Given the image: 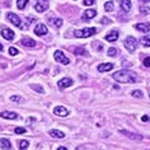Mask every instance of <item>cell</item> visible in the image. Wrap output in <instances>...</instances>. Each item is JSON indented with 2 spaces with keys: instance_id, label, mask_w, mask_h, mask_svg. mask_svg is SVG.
<instances>
[{
  "instance_id": "obj_25",
  "label": "cell",
  "mask_w": 150,
  "mask_h": 150,
  "mask_svg": "<svg viewBox=\"0 0 150 150\" xmlns=\"http://www.w3.org/2000/svg\"><path fill=\"white\" fill-rule=\"evenodd\" d=\"M28 0H17V6L18 9H24L25 5H27Z\"/></svg>"
},
{
  "instance_id": "obj_9",
  "label": "cell",
  "mask_w": 150,
  "mask_h": 150,
  "mask_svg": "<svg viewBox=\"0 0 150 150\" xmlns=\"http://www.w3.org/2000/svg\"><path fill=\"white\" fill-rule=\"evenodd\" d=\"M57 85H59L60 89L69 88L70 85H73V79H70V78H62V79L57 83Z\"/></svg>"
},
{
  "instance_id": "obj_39",
  "label": "cell",
  "mask_w": 150,
  "mask_h": 150,
  "mask_svg": "<svg viewBox=\"0 0 150 150\" xmlns=\"http://www.w3.org/2000/svg\"><path fill=\"white\" fill-rule=\"evenodd\" d=\"M150 0H141V3H144V4H146V3H149Z\"/></svg>"
},
{
  "instance_id": "obj_18",
  "label": "cell",
  "mask_w": 150,
  "mask_h": 150,
  "mask_svg": "<svg viewBox=\"0 0 150 150\" xmlns=\"http://www.w3.org/2000/svg\"><path fill=\"white\" fill-rule=\"evenodd\" d=\"M117 38H118V32L117 31H112L106 36V40L110 41V42H115V41H117Z\"/></svg>"
},
{
  "instance_id": "obj_34",
  "label": "cell",
  "mask_w": 150,
  "mask_h": 150,
  "mask_svg": "<svg viewBox=\"0 0 150 150\" xmlns=\"http://www.w3.org/2000/svg\"><path fill=\"white\" fill-rule=\"evenodd\" d=\"M142 64H144L145 67H150V57H145L144 61H142Z\"/></svg>"
},
{
  "instance_id": "obj_5",
  "label": "cell",
  "mask_w": 150,
  "mask_h": 150,
  "mask_svg": "<svg viewBox=\"0 0 150 150\" xmlns=\"http://www.w3.org/2000/svg\"><path fill=\"white\" fill-rule=\"evenodd\" d=\"M6 18H8V21L10 22V23H13L16 27H19V28H23L22 27V22L19 19V17L17 16V14H14V13H8V16H6Z\"/></svg>"
},
{
  "instance_id": "obj_8",
  "label": "cell",
  "mask_w": 150,
  "mask_h": 150,
  "mask_svg": "<svg viewBox=\"0 0 150 150\" xmlns=\"http://www.w3.org/2000/svg\"><path fill=\"white\" fill-rule=\"evenodd\" d=\"M54 113L56 116H59V117H66V116L69 115V111H67L65 107H62V106H57V107H55Z\"/></svg>"
},
{
  "instance_id": "obj_6",
  "label": "cell",
  "mask_w": 150,
  "mask_h": 150,
  "mask_svg": "<svg viewBox=\"0 0 150 150\" xmlns=\"http://www.w3.org/2000/svg\"><path fill=\"white\" fill-rule=\"evenodd\" d=\"M47 8H48V3H47V0H37L36 5H35L36 12L42 13V12H45V10H46Z\"/></svg>"
},
{
  "instance_id": "obj_38",
  "label": "cell",
  "mask_w": 150,
  "mask_h": 150,
  "mask_svg": "<svg viewBox=\"0 0 150 150\" xmlns=\"http://www.w3.org/2000/svg\"><path fill=\"white\" fill-rule=\"evenodd\" d=\"M57 150H67V149L65 148V146H60V148H59Z\"/></svg>"
},
{
  "instance_id": "obj_17",
  "label": "cell",
  "mask_w": 150,
  "mask_h": 150,
  "mask_svg": "<svg viewBox=\"0 0 150 150\" xmlns=\"http://www.w3.org/2000/svg\"><path fill=\"white\" fill-rule=\"evenodd\" d=\"M120 5H121V9L125 13H129L131 10V1H130V0H121Z\"/></svg>"
},
{
  "instance_id": "obj_10",
  "label": "cell",
  "mask_w": 150,
  "mask_h": 150,
  "mask_svg": "<svg viewBox=\"0 0 150 150\" xmlns=\"http://www.w3.org/2000/svg\"><path fill=\"white\" fill-rule=\"evenodd\" d=\"M120 134L125 135L129 139H132V140H142V135H139V134H132V132H129L126 130H120Z\"/></svg>"
},
{
  "instance_id": "obj_35",
  "label": "cell",
  "mask_w": 150,
  "mask_h": 150,
  "mask_svg": "<svg viewBox=\"0 0 150 150\" xmlns=\"http://www.w3.org/2000/svg\"><path fill=\"white\" fill-rule=\"evenodd\" d=\"M140 12L141 13H144V14H149L150 13V8H148V6H142V8H140Z\"/></svg>"
},
{
  "instance_id": "obj_28",
  "label": "cell",
  "mask_w": 150,
  "mask_h": 150,
  "mask_svg": "<svg viewBox=\"0 0 150 150\" xmlns=\"http://www.w3.org/2000/svg\"><path fill=\"white\" fill-rule=\"evenodd\" d=\"M31 88H32V89H35V91H37L38 93H43V88H42V87H40V85L32 84V85H31Z\"/></svg>"
},
{
  "instance_id": "obj_36",
  "label": "cell",
  "mask_w": 150,
  "mask_h": 150,
  "mask_svg": "<svg viewBox=\"0 0 150 150\" xmlns=\"http://www.w3.org/2000/svg\"><path fill=\"white\" fill-rule=\"evenodd\" d=\"M102 23H103V24H108V23H111V21L107 19V18H103V19H102Z\"/></svg>"
},
{
  "instance_id": "obj_26",
  "label": "cell",
  "mask_w": 150,
  "mask_h": 150,
  "mask_svg": "<svg viewBox=\"0 0 150 150\" xmlns=\"http://www.w3.org/2000/svg\"><path fill=\"white\" fill-rule=\"evenodd\" d=\"M104 9H106L107 12H111V10H113L115 9L113 3H112V1H107L106 4H104Z\"/></svg>"
},
{
  "instance_id": "obj_12",
  "label": "cell",
  "mask_w": 150,
  "mask_h": 150,
  "mask_svg": "<svg viewBox=\"0 0 150 150\" xmlns=\"http://www.w3.org/2000/svg\"><path fill=\"white\" fill-rule=\"evenodd\" d=\"M1 36L4 37L5 40H8V41H12L14 38V32L12 31V29H9V28H3L1 29Z\"/></svg>"
},
{
  "instance_id": "obj_24",
  "label": "cell",
  "mask_w": 150,
  "mask_h": 150,
  "mask_svg": "<svg viewBox=\"0 0 150 150\" xmlns=\"http://www.w3.org/2000/svg\"><path fill=\"white\" fill-rule=\"evenodd\" d=\"M141 43L144 45L145 47H150V37L149 36H145V37H141Z\"/></svg>"
},
{
  "instance_id": "obj_22",
  "label": "cell",
  "mask_w": 150,
  "mask_h": 150,
  "mask_svg": "<svg viewBox=\"0 0 150 150\" xmlns=\"http://www.w3.org/2000/svg\"><path fill=\"white\" fill-rule=\"evenodd\" d=\"M74 54L75 55H83V56H85L88 54L87 52V50H85V48H83V47H78V48H74Z\"/></svg>"
},
{
  "instance_id": "obj_32",
  "label": "cell",
  "mask_w": 150,
  "mask_h": 150,
  "mask_svg": "<svg viewBox=\"0 0 150 150\" xmlns=\"http://www.w3.org/2000/svg\"><path fill=\"white\" fill-rule=\"evenodd\" d=\"M9 54L12 55V56H16V55H18V50L16 47H10L9 48Z\"/></svg>"
},
{
  "instance_id": "obj_3",
  "label": "cell",
  "mask_w": 150,
  "mask_h": 150,
  "mask_svg": "<svg viewBox=\"0 0 150 150\" xmlns=\"http://www.w3.org/2000/svg\"><path fill=\"white\" fill-rule=\"evenodd\" d=\"M54 57H55V60H56V61H57V62H60V64H64V65H67V64H70V60H69V57H66L65 54H64L62 51H60V50L55 51Z\"/></svg>"
},
{
  "instance_id": "obj_20",
  "label": "cell",
  "mask_w": 150,
  "mask_h": 150,
  "mask_svg": "<svg viewBox=\"0 0 150 150\" xmlns=\"http://www.w3.org/2000/svg\"><path fill=\"white\" fill-rule=\"evenodd\" d=\"M52 137H56V139H64L65 137V134L62 132V131H59V130H50V132Z\"/></svg>"
},
{
  "instance_id": "obj_7",
  "label": "cell",
  "mask_w": 150,
  "mask_h": 150,
  "mask_svg": "<svg viewBox=\"0 0 150 150\" xmlns=\"http://www.w3.org/2000/svg\"><path fill=\"white\" fill-rule=\"evenodd\" d=\"M35 33L37 36H45V35H47V33H48V29H47V27L45 24L38 23L35 27Z\"/></svg>"
},
{
  "instance_id": "obj_31",
  "label": "cell",
  "mask_w": 150,
  "mask_h": 150,
  "mask_svg": "<svg viewBox=\"0 0 150 150\" xmlns=\"http://www.w3.org/2000/svg\"><path fill=\"white\" fill-rule=\"evenodd\" d=\"M96 3V0H84L83 1V4L85 5V6H91V5H93Z\"/></svg>"
},
{
  "instance_id": "obj_37",
  "label": "cell",
  "mask_w": 150,
  "mask_h": 150,
  "mask_svg": "<svg viewBox=\"0 0 150 150\" xmlns=\"http://www.w3.org/2000/svg\"><path fill=\"white\" fill-rule=\"evenodd\" d=\"M142 121H148V120H149V117H148V116H142Z\"/></svg>"
},
{
  "instance_id": "obj_16",
  "label": "cell",
  "mask_w": 150,
  "mask_h": 150,
  "mask_svg": "<svg viewBox=\"0 0 150 150\" xmlns=\"http://www.w3.org/2000/svg\"><path fill=\"white\" fill-rule=\"evenodd\" d=\"M97 16V12L94 9H88L85 10V12L83 13V19L87 21V19H92V18H94Z\"/></svg>"
},
{
  "instance_id": "obj_23",
  "label": "cell",
  "mask_w": 150,
  "mask_h": 150,
  "mask_svg": "<svg viewBox=\"0 0 150 150\" xmlns=\"http://www.w3.org/2000/svg\"><path fill=\"white\" fill-rule=\"evenodd\" d=\"M29 146V142L27 140H21L19 141V150H27Z\"/></svg>"
},
{
  "instance_id": "obj_30",
  "label": "cell",
  "mask_w": 150,
  "mask_h": 150,
  "mask_svg": "<svg viewBox=\"0 0 150 150\" xmlns=\"http://www.w3.org/2000/svg\"><path fill=\"white\" fill-rule=\"evenodd\" d=\"M14 132L16 134H24V132H27V130L23 129V127H17V129L14 130Z\"/></svg>"
},
{
  "instance_id": "obj_13",
  "label": "cell",
  "mask_w": 150,
  "mask_h": 150,
  "mask_svg": "<svg viewBox=\"0 0 150 150\" xmlns=\"http://www.w3.org/2000/svg\"><path fill=\"white\" fill-rule=\"evenodd\" d=\"M135 28L142 33H149L150 32V23H137L135 25Z\"/></svg>"
},
{
  "instance_id": "obj_33",
  "label": "cell",
  "mask_w": 150,
  "mask_h": 150,
  "mask_svg": "<svg viewBox=\"0 0 150 150\" xmlns=\"http://www.w3.org/2000/svg\"><path fill=\"white\" fill-rule=\"evenodd\" d=\"M10 100H13V102H22V98L19 96H12L10 97Z\"/></svg>"
},
{
  "instance_id": "obj_27",
  "label": "cell",
  "mask_w": 150,
  "mask_h": 150,
  "mask_svg": "<svg viewBox=\"0 0 150 150\" xmlns=\"http://www.w3.org/2000/svg\"><path fill=\"white\" fill-rule=\"evenodd\" d=\"M131 96L135 97V98H142V92L141 91H134V92H131Z\"/></svg>"
},
{
  "instance_id": "obj_15",
  "label": "cell",
  "mask_w": 150,
  "mask_h": 150,
  "mask_svg": "<svg viewBox=\"0 0 150 150\" xmlns=\"http://www.w3.org/2000/svg\"><path fill=\"white\" fill-rule=\"evenodd\" d=\"M21 43L25 47H35L36 46V41L32 40V38H28V37H24V38H22Z\"/></svg>"
},
{
  "instance_id": "obj_19",
  "label": "cell",
  "mask_w": 150,
  "mask_h": 150,
  "mask_svg": "<svg viewBox=\"0 0 150 150\" xmlns=\"http://www.w3.org/2000/svg\"><path fill=\"white\" fill-rule=\"evenodd\" d=\"M0 148L4 149V150H9L12 148V144L8 139H0Z\"/></svg>"
},
{
  "instance_id": "obj_14",
  "label": "cell",
  "mask_w": 150,
  "mask_h": 150,
  "mask_svg": "<svg viewBox=\"0 0 150 150\" xmlns=\"http://www.w3.org/2000/svg\"><path fill=\"white\" fill-rule=\"evenodd\" d=\"M113 67H115L113 64L104 62V64H100V65L98 66V71H100V73H106V71H111Z\"/></svg>"
},
{
  "instance_id": "obj_1",
  "label": "cell",
  "mask_w": 150,
  "mask_h": 150,
  "mask_svg": "<svg viewBox=\"0 0 150 150\" xmlns=\"http://www.w3.org/2000/svg\"><path fill=\"white\" fill-rule=\"evenodd\" d=\"M112 78L118 81V83H135L136 81V76L132 71H129V70H120V71H116V73L112 75Z\"/></svg>"
},
{
  "instance_id": "obj_11",
  "label": "cell",
  "mask_w": 150,
  "mask_h": 150,
  "mask_svg": "<svg viewBox=\"0 0 150 150\" xmlns=\"http://www.w3.org/2000/svg\"><path fill=\"white\" fill-rule=\"evenodd\" d=\"M0 117L1 118H5V120H17L18 118V115L16 112H9V111H3L0 113Z\"/></svg>"
},
{
  "instance_id": "obj_41",
  "label": "cell",
  "mask_w": 150,
  "mask_h": 150,
  "mask_svg": "<svg viewBox=\"0 0 150 150\" xmlns=\"http://www.w3.org/2000/svg\"><path fill=\"white\" fill-rule=\"evenodd\" d=\"M0 129H1V127H0Z\"/></svg>"
},
{
  "instance_id": "obj_4",
  "label": "cell",
  "mask_w": 150,
  "mask_h": 150,
  "mask_svg": "<svg viewBox=\"0 0 150 150\" xmlns=\"http://www.w3.org/2000/svg\"><path fill=\"white\" fill-rule=\"evenodd\" d=\"M136 46H137V43H136V40H135V37L129 36L125 40V47L127 48V51L134 52L135 50H136Z\"/></svg>"
},
{
  "instance_id": "obj_40",
  "label": "cell",
  "mask_w": 150,
  "mask_h": 150,
  "mask_svg": "<svg viewBox=\"0 0 150 150\" xmlns=\"http://www.w3.org/2000/svg\"><path fill=\"white\" fill-rule=\"evenodd\" d=\"M1 50H3V45L0 43V51H1Z\"/></svg>"
},
{
  "instance_id": "obj_2",
  "label": "cell",
  "mask_w": 150,
  "mask_h": 150,
  "mask_svg": "<svg viewBox=\"0 0 150 150\" xmlns=\"http://www.w3.org/2000/svg\"><path fill=\"white\" fill-rule=\"evenodd\" d=\"M97 33L96 28H84V29H78V31L74 32V36L76 38H87V37H91L93 35Z\"/></svg>"
},
{
  "instance_id": "obj_29",
  "label": "cell",
  "mask_w": 150,
  "mask_h": 150,
  "mask_svg": "<svg viewBox=\"0 0 150 150\" xmlns=\"http://www.w3.org/2000/svg\"><path fill=\"white\" fill-rule=\"evenodd\" d=\"M117 55V50L113 47H111L110 50H108V56H112V57H115V56Z\"/></svg>"
},
{
  "instance_id": "obj_21",
  "label": "cell",
  "mask_w": 150,
  "mask_h": 150,
  "mask_svg": "<svg viewBox=\"0 0 150 150\" xmlns=\"http://www.w3.org/2000/svg\"><path fill=\"white\" fill-rule=\"evenodd\" d=\"M50 23L54 25L56 28H60L62 25V19H60V18H51L50 19Z\"/></svg>"
}]
</instances>
